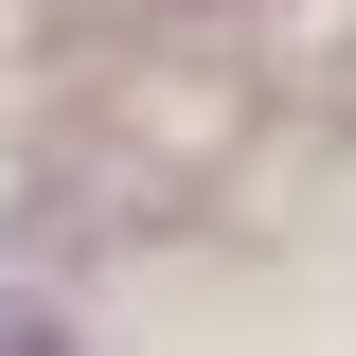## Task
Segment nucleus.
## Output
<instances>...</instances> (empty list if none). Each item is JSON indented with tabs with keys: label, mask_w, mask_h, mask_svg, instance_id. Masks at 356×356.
<instances>
[{
	"label": "nucleus",
	"mask_w": 356,
	"mask_h": 356,
	"mask_svg": "<svg viewBox=\"0 0 356 356\" xmlns=\"http://www.w3.org/2000/svg\"><path fill=\"white\" fill-rule=\"evenodd\" d=\"M321 143H356V36L321 54Z\"/></svg>",
	"instance_id": "f257e3e1"
}]
</instances>
